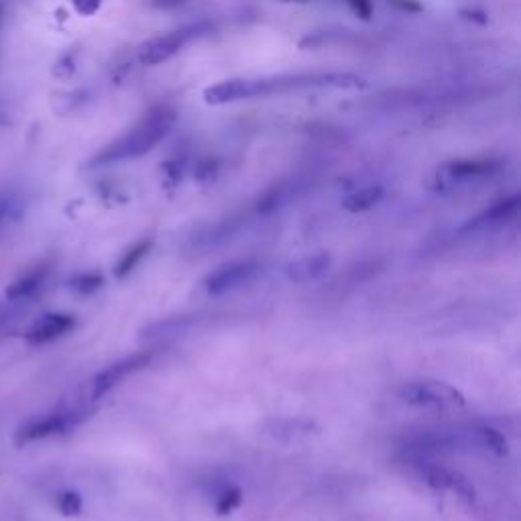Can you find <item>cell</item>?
<instances>
[{
	"instance_id": "cell-1",
	"label": "cell",
	"mask_w": 521,
	"mask_h": 521,
	"mask_svg": "<svg viewBox=\"0 0 521 521\" xmlns=\"http://www.w3.org/2000/svg\"><path fill=\"white\" fill-rule=\"evenodd\" d=\"M367 80L357 74H338V72H312V74H281L269 77H230V80L208 86L204 90L206 104L222 107V104L255 100L275 94H290L310 88H344L357 90L364 88Z\"/></svg>"
},
{
	"instance_id": "cell-2",
	"label": "cell",
	"mask_w": 521,
	"mask_h": 521,
	"mask_svg": "<svg viewBox=\"0 0 521 521\" xmlns=\"http://www.w3.org/2000/svg\"><path fill=\"white\" fill-rule=\"evenodd\" d=\"M173 125H176V112L171 108L158 107L149 110L138 120L137 127L117 138L115 143L104 147L97 158L88 163V168H104V165L143 158V155L151 153L169 135Z\"/></svg>"
},
{
	"instance_id": "cell-3",
	"label": "cell",
	"mask_w": 521,
	"mask_h": 521,
	"mask_svg": "<svg viewBox=\"0 0 521 521\" xmlns=\"http://www.w3.org/2000/svg\"><path fill=\"white\" fill-rule=\"evenodd\" d=\"M399 397H402L404 404L420 407V410L453 412L466 405L465 395L456 387L444 383V381L432 379L410 381V383L399 389Z\"/></svg>"
},
{
	"instance_id": "cell-4",
	"label": "cell",
	"mask_w": 521,
	"mask_h": 521,
	"mask_svg": "<svg viewBox=\"0 0 521 521\" xmlns=\"http://www.w3.org/2000/svg\"><path fill=\"white\" fill-rule=\"evenodd\" d=\"M86 418H88V412L77 410V407L37 415V418H31L23 425H19V430L15 432V444L27 446L33 444V442L62 436V434H67L77 428Z\"/></svg>"
},
{
	"instance_id": "cell-5",
	"label": "cell",
	"mask_w": 521,
	"mask_h": 521,
	"mask_svg": "<svg viewBox=\"0 0 521 521\" xmlns=\"http://www.w3.org/2000/svg\"><path fill=\"white\" fill-rule=\"evenodd\" d=\"M412 466H414L415 475H418V479L424 485H428L430 489L455 493L456 497L465 499L468 503H473L476 499V491L473 487V483L468 481L463 473L455 471V468L434 463V460H425L422 456H415L412 460Z\"/></svg>"
},
{
	"instance_id": "cell-6",
	"label": "cell",
	"mask_w": 521,
	"mask_h": 521,
	"mask_svg": "<svg viewBox=\"0 0 521 521\" xmlns=\"http://www.w3.org/2000/svg\"><path fill=\"white\" fill-rule=\"evenodd\" d=\"M199 31H202V25H188V27L169 31L165 35H159V37L149 39L147 43H143L141 49H138V62L143 66H161L165 62H169V59L173 56H178L189 41L198 37Z\"/></svg>"
},
{
	"instance_id": "cell-7",
	"label": "cell",
	"mask_w": 521,
	"mask_h": 521,
	"mask_svg": "<svg viewBox=\"0 0 521 521\" xmlns=\"http://www.w3.org/2000/svg\"><path fill=\"white\" fill-rule=\"evenodd\" d=\"M260 271V265L257 260H230L216 267L212 273L204 277V290L210 295H224L242 288V285L250 283Z\"/></svg>"
},
{
	"instance_id": "cell-8",
	"label": "cell",
	"mask_w": 521,
	"mask_h": 521,
	"mask_svg": "<svg viewBox=\"0 0 521 521\" xmlns=\"http://www.w3.org/2000/svg\"><path fill=\"white\" fill-rule=\"evenodd\" d=\"M153 359L155 351H141L100 371L98 375L90 381V399H102L104 395H108L110 391L123 383L127 377L135 375V373L145 369L147 364H151Z\"/></svg>"
},
{
	"instance_id": "cell-9",
	"label": "cell",
	"mask_w": 521,
	"mask_h": 521,
	"mask_svg": "<svg viewBox=\"0 0 521 521\" xmlns=\"http://www.w3.org/2000/svg\"><path fill=\"white\" fill-rule=\"evenodd\" d=\"M76 316L54 312V314H46L39 320H35L27 332H25V341L31 346H46L67 336L76 328Z\"/></svg>"
},
{
	"instance_id": "cell-10",
	"label": "cell",
	"mask_w": 521,
	"mask_h": 521,
	"mask_svg": "<svg viewBox=\"0 0 521 521\" xmlns=\"http://www.w3.org/2000/svg\"><path fill=\"white\" fill-rule=\"evenodd\" d=\"M501 163L493 159H466V161H455L446 165L444 169L438 171V186H453L460 181H473V179H485L499 173Z\"/></svg>"
},
{
	"instance_id": "cell-11",
	"label": "cell",
	"mask_w": 521,
	"mask_h": 521,
	"mask_svg": "<svg viewBox=\"0 0 521 521\" xmlns=\"http://www.w3.org/2000/svg\"><path fill=\"white\" fill-rule=\"evenodd\" d=\"M519 206H521V199L517 194L509 196V198H503V199H499V202H495L493 206H489L487 210H483L481 214H476L475 219L468 220L463 227V232H479V230L499 229V227H503V224H507L514 219H517Z\"/></svg>"
},
{
	"instance_id": "cell-12",
	"label": "cell",
	"mask_w": 521,
	"mask_h": 521,
	"mask_svg": "<svg viewBox=\"0 0 521 521\" xmlns=\"http://www.w3.org/2000/svg\"><path fill=\"white\" fill-rule=\"evenodd\" d=\"M318 432L316 422L303 420V418H280L269 420L263 425V434L277 442H285V444H295V442H303Z\"/></svg>"
},
{
	"instance_id": "cell-13",
	"label": "cell",
	"mask_w": 521,
	"mask_h": 521,
	"mask_svg": "<svg viewBox=\"0 0 521 521\" xmlns=\"http://www.w3.org/2000/svg\"><path fill=\"white\" fill-rule=\"evenodd\" d=\"M332 267V257L328 253H316L301 257L298 260H293L288 267H285V277L293 283H314L320 277H324L328 273V269Z\"/></svg>"
},
{
	"instance_id": "cell-14",
	"label": "cell",
	"mask_w": 521,
	"mask_h": 521,
	"mask_svg": "<svg viewBox=\"0 0 521 521\" xmlns=\"http://www.w3.org/2000/svg\"><path fill=\"white\" fill-rule=\"evenodd\" d=\"M51 269L47 265H37L29 269L27 273H23L19 280H15L11 285H8L5 295L8 301H23V300H31L35 293H39L43 285L47 283L49 280Z\"/></svg>"
},
{
	"instance_id": "cell-15",
	"label": "cell",
	"mask_w": 521,
	"mask_h": 521,
	"mask_svg": "<svg viewBox=\"0 0 521 521\" xmlns=\"http://www.w3.org/2000/svg\"><path fill=\"white\" fill-rule=\"evenodd\" d=\"M471 436H473L475 446L487 450V453L495 456H507L509 453L507 438L503 436L497 428H493V425H487V424L471 425Z\"/></svg>"
},
{
	"instance_id": "cell-16",
	"label": "cell",
	"mask_w": 521,
	"mask_h": 521,
	"mask_svg": "<svg viewBox=\"0 0 521 521\" xmlns=\"http://www.w3.org/2000/svg\"><path fill=\"white\" fill-rule=\"evenodd\" d=\"M383 198H385V189L381 186H364V188L357 189V192H352L349 198H346L342 206H344L346 212L363 214V212H369L375 206H379Z\"/></svg>"
},
{
	"instance_id": "cell-17",
	"label": "cell",
	"mask_w": 521,
	"mask_h": 521,
	"mask_svg": "<svg viewBox=\"0 0 521 521\" xmlns=\"http://www.w3.org/2000/svg\"><path fill=\"white\" fill-rule=\"evenodd\" d=\"M194 320L192 318H163L158 320V322H153L143 330V338L147 341H158V338H169V336H178V334H184L188 332L189 328H192Z\"/></svg>"
},
{
	"instance_id": "cell-18",
	"label": "cell",
	"mask_w": 521,
	"mask_h": 521,
	"mask_svg": "<svg viewBox=\"0 0 521 521\" xmlns=\"http://www.w3.org/2000/svg\"><path fill=\"white\" fill-rule=\"evenodd\" d=\"M151 247H153V240L143 239V240L135 242V245L130 247L127 253H123V257L118 259V263L115 267V275L118 277V280H123V277H127L130 271H135V267L141 263L147 255H149Z\"/></svg>"
},
{
	"instance_id": "cell-19",
	"label": "cell",
	"mask_w": 521,
	"mask_h": 521,
	"mask_svg": "<svg viewBox=\"0 0 521 521\" xmlns=\"http://www.w3.org/2000/svg\"><path fill=\"white\" fill-rule=\"evenodd\" d=\"M104 285L100 273H77L69 280V290L77 295H92Z\"/></svg>"
},
{
	"instance_id": "cell-20",
	"label": "cell",
	"mask_w": 521,
	"mask_h": 521,
	"mask_svg": "<svg viewBox=\"0 0 521 521\" xmlns=\"http://www.w3.org/2000/svg\"><path fill=\"white\" fill-rule=\"evenodd\" d=\"M291 198V192L288 188H275L271 189V192H267L263 198L259 199V204H257V210L259 214H271L275 210H280V208L288 202V199Z\"/></svg>"
},
{
	"instance_id": "cell-21",
	"label": "cell",
	"mask_w": 521,
	"mask_h": 521,
	"mask_svg": "<svg viewBox=\"0 0 521 521\" xmlns=\"http://www.w3.org/2000/svg\"><path fill=\"white\" fill-rule=\"evenodd\" d=\"M56 507L62 516H80L84 501L80 497V493L67 489V491L59 493L56 497Z\"/></svg>"
},
{
	"instance_id": "cell-22",
	"label": "cell",
	"mask_w": 521,
	"mask_h": 521,
	"mask_svg": "<svg viewBox=\"0 0 521 521\" xmlns=\"http://www.w3.org/2000/svg\"><path fill=\"white\" fill-rule=\"evenodd\" d=\"M240 503H242V493L237 487H227L219 497H216V511H219L220 516H227L232 514Z\"/></svg>"
},
{
	"instance_id": "cell-23",
	"label": "cell",
	"mask_w": 521,
	"mask_h": 521,
	"mask_svg": "<svg viewBox=\"0 0 521 521\" xmlns=\"http://www.w3.org/2000/svg\"><path fill=\"white\" fill-rule=\"evenodd\" d=\"M219 171H220V165L216 159H202L196 165V179L199 184H212V181L219 178Z\"/></svg>"
},
{
	"instance_id": "cell-24",
	"label": "cell",
	"mask_w": 521,
	"mask_h": 521,
	"mask_svg": "<svg viewBox=\"0 0 521 521\" xmlns=\"http://www.w3.org/2000/svg\"><path fill=\"white\" fill-rule=\"evenodd\" d=\"M16 208H19V204H16L15 196H0V234H3L8 219H13L16 214Z\"/></svg>"
},
{
	"instance_id": "cell-25",
	"label": "cell",
	"mask_w": 521,
	"mask_h": 521,
	"mask_svg": "<svg viewBox=\"0 0 521 521\" xmlns=\"http://www.w3.org/2000/svg\"><path fill=\"white\" fill-rule=\"evenodd\" d=\"M346 5H349L351 11L357 16H361L363 21H369L373 16L371 0H346Z\"/></svg>"
},
{
	"instance_id": "cell-26",
	"label": "cell",
	"mask_w": 521,
	"mask_h": 521,
	"mask_svg": "<svg viewBox=\"0 0 521 521\" xmlns=\"http://www.w3.org/2000/svg\"><path fill=\"white\" fill-rule=\"evenodd\" d=\"M56 66H57L56 67V76L64 77V80H66V77H72V74L76 72V59H74L72 54L64 56Z\"/></svg>"
},
{
	"instance_id": "cell-27",
	"label": "cell",
	"mask_w": 521,
	"mask_h": 521,
	"mask_svg": "<svg viewBox=\"0 0 521 521\" xmlns=\"http://www.w3.org/2000/svg\"><path fill=\"white\" fill-rule=\"evenodd\" d=\"M72 5L80 15L92 16L94 13H98L102 0H72Z\"/></svg>"
},
{
	"instance_id": "cell-28",
	"label": "cell",
	"mask_w": 521,
	"mask_h": 521,
	"mask_svg": "<svg viewBox=\"0 0 521 521\" xmlns=\"http://www.w3.org/2000/svg\"><path fill=\"white\" fill-rule=\"evenodd\" d=\"M184 0H155V5L158 6H163V8H176L179 6Z\"/></svg>"
},
{
	"instance_id": "cell-29",
	"label": "cell",
	"mask_w": 521,
	"mask_h": 521,
	"mask_svg": "<svg viewBox=\"0 0 521 521\" xmlns=\"http://www.w3.org/2000/svg\"><path fill=\"white\" fill-rule=\"evenodd\" d=\"M6 118H8V115H6V110H5V108H0V127H3V125L6 123Z\"/></svg>"
},
{
	"instance_id": "cell-30",
	"label": "cell",
	"mask_w": 521,
	"mask_h": 521,
	"mask_svg": "<svg viewBox=\"0 0 521 521\" xmlns=\"http://www.w3.org/2000/svg\"><path fill=\"white\" fill-rule=\"evenodd\" d=\"M280 3H298V5H308L310 0H280Z\"/></svg>"
},
{
	"instance_id": "cell-31",
	"label": "cell",
	"mask_w": 521,
	"mask_h": 521,
	"mask_svg": "<svg viewBox=\"0 0 521 521\" xmlns=\"http://www.w3.org/2000/svg\"><path fill=\"white\" fill-rule=\"evenodd\" d=\"M3 15H5V6L0 3V23H3Z\"/></svg>"
}]
</instances>
